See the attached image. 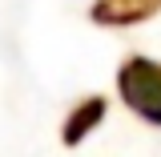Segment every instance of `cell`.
<instances>
[{
    "label": "cell",
    "mask_w": 161,
    "mask_h": 157,
    "mask_svg": "<svg viewBox=\"0 0 161 157\" xmlns=\"http://www.w3.org/2000/svg\"><path fill=\"white\" fill-rule=\"evenodd\" d=\"M101 117H105V101H89L77 117L64 125V141H80V137H85V129H89L93 121H101Z\"/></svg>",
    "instance_id": "2"
},
{
    "label": "cell",
    "mask_w": 161,
    "mask_h": 157,
    "mask_svg": "<svg viewBox=\"0 0 161 157\" xmlns=\"http://www.w3.org/2000/svg\"><path fill=\"white\" fill-rule=\"evenodd\" d=\"M121 93L145 121L161 125V69L153 60H129L121 69Z\"/></svg>",
    "instance_id": "1"
}]
</instances>
